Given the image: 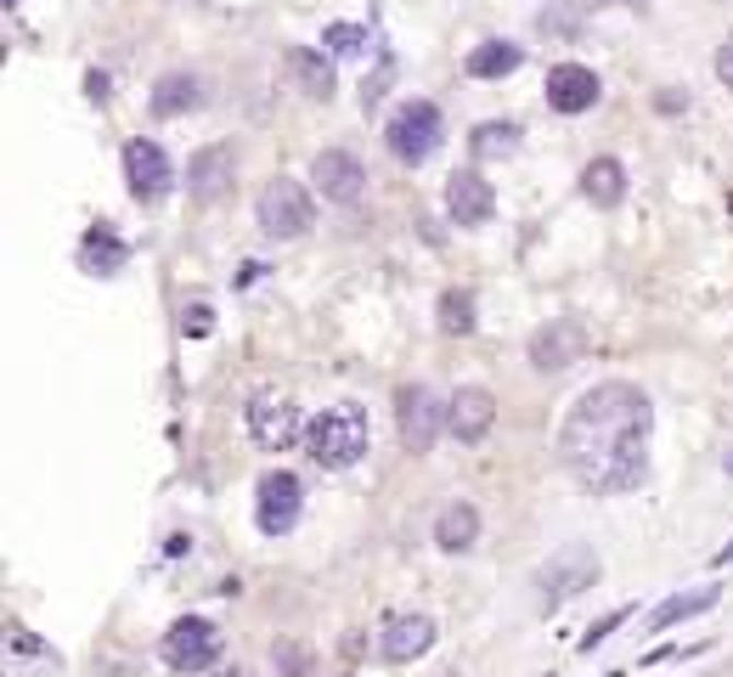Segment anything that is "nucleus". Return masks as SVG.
I'll return each instance as SVG.
<instances>
[{
  "instance_id": "nucleus-29",
  "label": "nucleus",
  "mask_w": 733,
  "mask_h": 677,
  "mask_svg": "<svg viewBox=\"0 0 733 677\" xmlns=\"http://www.w3.org/2000/svg\"><path fill=\"white\" fill-rule=\"evenodd\" d=\"M7 650L17 655V661H46V666H62V655L57 650H46V643L28 632V627H7Z\"/></svg>"
},
{
  "instance_id": "nucleus-7",
  "label": "nucleus",
  "mask_w": 733,
  "mask_h": 677,
  "mask_svg": "<svg viewBox=\"0 0 733 677\" xmlns=\"http://www.w3.org/2000/svg\"><path fill=\"white\" fill-rule=\"evenodd\" d=\"M446 406H452V401H441L429 384H401V395H395V435H401V447H407L412 458L429 452V447L441 440Z\"/></svg>"
},
{
  "instance_id": "nucleus-23",
  "label": "nucleus",
  "mask_w": 733,
  "mask_h": 677,
  "mask_svg": "<svg viewBox=\"0 0 733 677\" xmlns=\"http://www.w3.org/2000/svg\"><path fill=\"white\" fill-rule=\"evenodd\" d=\"M288 74L299 80V91H305L311 102H333V62L322 57V51H311V46H288Z\"/></svg>"
},
{
  "instance_id": "nucleus-34",
  "label": "nucleus",
  "mask_w": 733,
  "mask_h": 677,
  "mask_svg": "<svg viewBox=\"0 0 733 677\" xmlns=\"http://www.w3.org/2000/svg\"><path fill=\"white\" fill-rule=\"evenodd\" d=\"M717 80L733 91V46H717Z\"/></svg>"
},
{
  "instance_id": "nucleus-37",
  "label": "nucleus",
  "mask_w": 733,
  "mask_h": 677,
  "mask_svg": "<svg viewBox=\"0 0 733 677\" xmlns=\"http://www.w3.org/2000/svg\"><path fill=\"white\" fill-rule=\"evenodd\" d=\"M621 7H632V12H644V7H649V0H621Z\"/></svg>"
},
{
  "instance_id": "nucleus-8",
  "label": "nucleus",
  "mask_w": 733,
  "mask_h": 677,
  "mask_svg": "<svg viewBox=\"0 0 733 677\" xmlns=\"http://www.w3.org/2000/svg\"><path fill=\"white\" fill-rule=\"evenodd\" d=\"M305 514V486H299V474L288 468H265L260 486H254V525L260 536H288Z\"/></svg>"
},
{
  "instance_id": "nucleus-6",
  "label": "nucleus",
  "mask_w": 733,
  "mask_h": 677,
  "mask_svg": "<svg viewBox=\"0 0 733 677\" xmlns=\"http://www.w3.org/2000/svg\"><path fill=\"white\" fill-rule=\"evenodd\" d=\"M243 429H249V440H254L260 452H288L311 424L299 418V406H293L288 395H277V390H254L249 406H243Z\"/></svg>"
},
{
  "instance_id": "nucleus-4",
  "label": "nucleus",
  "mask_w": 733,
  "mask_h": 677,
  "mask_svg": "<svg viewBox=\"0 0 733 677\" xmlns=\"http://www.w3.org/2000/svg\"><path fill=\"white\" fill-rule=\"evenodd\" d=\"M254 221H260L265 237L288 244V237H305L311 231L316 203H311V192L299 187L293 176H272V181H265V192H260V203H254Z\"/></svg>"
},
{
  "instance_id": "nucleus-27",
  "label": "nucleus",
  "mask_w": 733,
  "mask_h": 677,
  "mask_svg": "<svg viewBox=\"0 0 733 677\" xmlns=\"http://www.w3.org/2000/svg\"><path fill=\"white\" fill-rule=\"evenodd\" d=\"M604 0H553V7L537 17L542 34H581V17H592Z\"/></svg>"
},
{
  "instance_id": "nucleus-28",
  "label": "nucleus",
  "mask_w": 733,
  "mask_h": 677,
  "mask_svg": "<svg viewBox=\"0 0 733 677\" xmlns=\"http://www.w3.org/2000/svg\"><path fill=\"white\" fill-rule=\"evenodd\" d=\"M322 46H327L333 57H361V51H366V28H361V23H327V28H322Z\"/></svg>"
},
{
  "instance_id": "nucleus-15",
  "label": "nucleus",
  "mask_w": 733,
  "mask_h": 677,
  "mask_svg": "<svg viewBox=\"0 0 733 677\" xmlns=\"http://www.w3.org/2000/svg\"><path fill=\"white\" fill-rule=\"evenodd\" d=\"M446 215L452 226H485L496 215V192L480 169H452L446 176Z\"/></svg>"
},
{
  "instance_id": "nucleus-3",
  "label": "nucleus",
  "mask_w": 733,
  "mask_h": 677,
  "mask_svg": "<svg viewBox=\"0 0 733 677\" xmlns=\"http://www.w3.org/2000/svg\"><path fill=\"white\" fill-rule=\"evenodd\" d=\"M441 142H446V124H441V108L429 96H412V102H401V108L389 114V124H384V147H389V158L395 164H429L441 153Z\"/></svg>"
},
{
  "instance_id": "nucleus-5",
  "label": "nucleus",
  "mask_w": 733,
  "mask_h": 677,
  "mask_svg": "<svg viewBox=\"0 0 733 677\" xmlns=\"http://www.w3.org/2000/svg\"><path fill=\"white\" fill-rule=\"evenodd\" d=\"M598 554L587 548V542H564L558 554H548V565L537 570V598H542V609H558V604H570V598H581L592 582H598Z\"/></svg>"
},
{
  "instance_id": "nucleus-25",
  "label": "nucleus",
  "mask_w": 733,
  "mask_h": 677,
  "mask_svg": "<svg viewBox=\"0 0 733 677\" xmlns=\"http://www.w3.org/2000/svg\"><path fill=\"white\" fill-rule=\"evenodd\" d=\"M469 153H474V158H514V153H519V124H508V119H485V124H474Z\"/></svg>"
},
{
  "instance_id": "nucleus-36",
  "label": "nucleus",
  "mask_w": 733,
  "mask_h": 677,
  "mask_svg": "<svg viewBox=\"0 0 733 677\" xmlns=\"http://www.w3.org/2000/svg\"><path fill=\"white\" fill-rule=\"evenodd\" d=\"M711 565H733V536H728V542H722V548L711 554Z\"/></svg>"
},
{
  "instance_id": "nucleus-9",
  "label": "nucleus",
  "mask_w": 733,
  "mask_h": 677,
  "mask_svg": "<svg viewBox=\"0 0 733 677\" xmlns=\"http://www.w3.org/2000/svg\"><path fill=\"white\" fill-rule=\"evenodd\" d=\"M220 650H226V638L204 616L170 621V632H164V643H158V655H164V666H170V672H209L220 661Z\"/></svg>"
},
{
  "instance_id": "nucleus-17",
  "label": "nucleus",
  "mask_w": 733,
  "mask_h": 677,
  "mask_svg": "<svg viewBox=\"0 0 733 677\" xmlns=\"http://www.w3.org/2000/svg\"><path fill=\"white\" fill-rule=\"evenodd\" d=\"M491 424H496V395L485 384H462L446 406V429L462 440V447H474V440L491 435Z\"/></svg>"
},
{
  "instance_id": "nucleus-38",
  "label": "nucleus",
  "mask_w": 733,
  "mask_h": 677,
  "mask_svg": "<svg viewBox=\"0 0 733 677\" xmlns=\"http://www.w3.org/2000/svg\"><path fill=\"white\" fill-rule=\"evenodd\" d=\"M220 677H249V672H243V666H226V672H220Z\"/></svg>"
},
{
  "instance_id": "nucleus-42",
  "label": "nucleus",
  "mask_w": 733,
  "mask_h": 677,
  "mask_svg": "<svg viewBox=\"0 0 733 677\" xmlns=\"http://www.w3.org/2000/svg\"><path fill=\"white\" fill-rule=\"evenodd\" d=\"M339 677H356V672H339Z\"/></svg>"
},
{
  "instance_id": "nucleus-11",
  "label": "nucleus",
  "mask_w": 733,
  "mask_h": 677,
  "mask_svg": "<svg viewBox=\"0 0 733 677\" xmlns=\"http://www.w3.org/2000/svg\"><path fill=\"white\" fill-rule=\"evenodd\" d=\"M581 356H587V322H576V317H548L530 333V367L537 372H564Z\"/></svg>"
},
{
  "instance_id": "nucleus-20",
  "label": "nucleus",
  "mask_w": 733,
  "mask_h": 677,
  "mask_svg": "<svg viewBox=\"0 0 733 677\" xmlns=\"http://www.w3.org/2000/svg\"><path fill=\"white\" fill-rule=\"evenodd\" d=\"M717 587H688V593H672V598H660L654 609H649V632H672V627H683V621H694V616H706V609H717Z\"/></svg>"
},
{
  "instance_id": "nucleus-19",
  "label": "nucleus",
  "mask_w": 733,
  "mask_h": 677,
  "mask_svg": "<svg viewBox=\"0 0 733 677\" xmlns=\"http://www.w3.org/2000/svg\"><path fill=\"white\" fill-rule=\"evenodd\" d=\"M581 198L592 203V210H621L626 203V164L621 158H592L587 169H581Z\"/></svg>"
},
{
  "instance_id": "nucleus-21",
  "label": "nucleus",
  "mask_w": 733,
  "mask_h": 677,
  "mask_svg": "<svg viewBox=\"0 0 733 677\" xmlns=\"http://www.w3.org/2000/svg\"><path fill=\"white\" fill-rule=\"evenodd\" d=\"M480 542V508L474 502H446L435 520V548L441 554H469Z\"/></svg>"
},
{
  "instance_id": "nucleus-35",
  "label": "nucleus",
  "mask_w": 733,
  "mask_h": 677,
  "mask_svg": "<svg viewBox=\"0 0 733 677\" xmlns=\"http://www.w3.org/2000/svg\"><path fill=\"white\" fill-rule=\"evenodd\" d=\"M164 554H170V559H181V554H192V536H187V531H176L170 542H164Z\"/></svg>"
},
{
  "instance_id": "nucleus-18",
  "label": "nucleus",
  "mask_w": 733,
  "mask_h": 677,
  "mask_svg": "<svg viewBox=\"0 0 733 677\" xmlns=\"http://www.w3.org/2000/svg\"><path fill=\"white\" fill-rule=\"evenodd\" d=\"M80 265L91 271V277H119V271L130 265V244L113 226H91L80 237Z\"/></svg>"
},
{
  "instance_id": "nucleus-32",
  "label": "nucleus",
  "mask_w": 733,
  "mask_h": 677,
  "mask_svg": "<svg viewBox=\"0 0 733 677\" xmlns=\"http://www.w3.org/2000/svg\"><path fill=\"white\" fill-rule=\"evenodd\" d=\"M215 328V311H209V305H187V311H181V333L187 339H204Z\"/></svg>"
},
{
  "instance_id": "nucleus-24",
  "label": "nucleus",
  "mask_w": 733,
  "mask_h": 677,
  "mask_svg": "<svg viewBox=\"0 0 733 677\" xmlns=\"http://www.w3.org/2000/svg\"><path fill=\"white\" fill-rule=\"evenodd\" d=\"M519 62H525V46H514V40H480L469 51V62H462V74H469V80H508Z\"/></svg>"
},
{
  "instance_id": "nucleus-10",
  "label": "nucleus",
  "mask_w": 733,
  "mask_h": 677,
  "mask_svg": "<svg viewBox=\"0 0 733 677\" xmlns=\"http://www.w3.org/2000/svg\"><path fill=\"white\" fill-rule=\"evenodd\" d=\"M124 187H130V198H136V203H158L164 192L176 187L170 153H164L158 142H147V135L124 142Z\"/></svg>"
},
{
  "instance_id": "nucleus-12",
  "label": "nucleus",
  "mask_w": 733,
  "mask_h": 677,
  "mask_svg": "<svg viewBox=\"0 0 733 677\" xmlns=\"http://www.w3.org/2000/svg\"><path fill=\"white\" fill-rule=\"evenodd\" d=\"M435 638H441V627L429 616H418V609H395V616H384V627H378V655L389 666H412V661H423L429 650H435Z\"/></svg>"
},
{
  "instance_id": "nucleus-2",
  "label": "nucleus",
  "mask_w": 733,
  "mask_h": 677,
  "mask_svg": "<svg viewBox=\"0 0 733 677\" xmlns=\"http://www.w3.org/2000/svg\"><path fill=\"white\" fill-rule=\"evenodd\" d=\"M305 447L322 468H350L366 458V447H373V424H366L361 406H327V413L305 429Z\"/></svg>"
},
{
  "instance_id": "nucleus-33",
  "label": "nucleus",
  "mask_w": 733,
  "mask_h": 677,
  "mask_svg": "<svg viewBox=\"0 0 733 677\" xmlns=\"http://www.w3.org/2000/svg\"><path fill=\"white\" fill-rule=\"evenodd\" d=\"M85 96L96 102V108L108 102V74H103V68H91V74H85Z\"/></svg>"
},
{
  "instance_id": "nucleus-26",
  "label": "nucleus",
  "mask_w": 733,
  "mask_h": 677,
  "mask_svg": "<svg viewBox=\"0 0 733 677\" xmlns=\"http://www.w3.org/2000/svg\"><path fill=\"white\" fill-rule=\"evenodd\" d=\"M474 328H480V317H474V294H469V288H446V294H441V333L469 339Z\"/></svg>"
},
{
  "instance_id": "nucleus-43",
  "label": "nucleus",
  "mask_w": 733,
  "mask_h": 677,
  "mask_svg": "<svg viewBox=\"0 0 733 677\" xmlns=\"http://www.w3.org/2000/svg\"><path fill=\"white\" fill-rule=\"evenodd\" d=\"M7 7H12V0H7Z\"/></svg>"
},
{
  "instance_id": "nucleus-22",
  "label": "nucleus",
  "mask_w": 733,
  "mask_h": 677,
  "mask_svg": "<svg viewBox=\"0 0 733 677\" xmlns=\"http://www.w3.org/2000/svg\"><path fill=\"white\" fill-rule=\"evenodd\" d=\"M197 102H204V85H197V74H164L158 85H153V96H147V108H153V119H181V114H192Z\"/></svg>"
},
{
  "instance_id": "nucleus-30",
  "label": "nucleus",
  "mask_w": 733,
  "mask_h": 677,
  "mask_svg": "<svg viewBox=\"0 0 733 677\" xmlns=\"http://www.w3.org/2000/svg\"><path fill=\"white\" fill-rule=\"evenodd\" d=\"M621 621H632V604L610 609V616H604V621H592V627L581 632V643H576V650H581V655H592V650H604V643H610V638L621 632Z\"/></svg>"
},
{
  "instance_id": "nucleus-31",
  "label": "nucleus",
  "mask_w": 733,
  "mask_h": 677,
  "mask_svg": "<svg viewBox=\"0 0 733 677\" xmlns=\"http://www.w3.org/2000/svg\"><path fill=\"white\" fill-rule=\"evenodd\" d=\"M389 80H395V57L384 51V57H378V68H373V80H361V108H378L384 91H389Z\"/></svg>"
},
{
  "instance_id": "nucleus-16",
  "label": "nucleus",
  "mask_w": 733,
  "mask_h": 677,
  "mask_svg": "<svg viewBox=\"0 0 733 677\" xmlns=\"http://www.w3.org/2000/svg\"><path fill=\"white\" fill-rule=\"evenodd\" d=\"M598 96H604V85H598V74L587 62H558V68H548V108L553 114H587V108H598Z\"/></svg>"
},
{
  "instance_id": "nucleus-39",
  "label": "nucleus",
  "mask_w": 733,
  "mask_h": 677,
  "mask_svg": "<svg viewBox=\"0 0 733 677\" xmlns=\"http://www.w3.org/2000/svg\"><path fill=\"white\" fill-rule=\"evenodd\" d=\"M722 468H728V474H733V452H728V458H722Z\"/></svg>"
},
{
  "instance_id": "nucleus-1",
  "label": "nucleus",
  "mask_w": 733,
  "mask_h": 677,
  "mask_svg": "<svg viewBox=\"0 0 733 677\" xmlns=\"http://www.w3.org/2000/svg\"><path fill=\"white\" fill-rule=\"evenodd\" d=\"M649 435H654V401L626 379H604L581 390L576 406L564 413L558 463L592 497L638 491L649 480Z\"/></svg>"
},
{
  "instance_id": "nucleus-14",
  "label": "nucleus",
  "mask_w": 733,
  "mask_h": 677,
  "mask_svg": "<svg viewBox=\"0 0 733 677\" xmlns=\"http://www.w3.org/2000/svg\"><path fill=\"white\" fill-rule=\"evenodd\" d=\"M231 176H238V158H231L226 142H209L187 158V198L192 203H220L231 192Z\"/></svg>"
},
{
  "instance_id": "nucleus-40",
  "label": "nucleus",
  "mask_w": 733,
  "mask_h": 677,
  "mask_svg": "<svg viewBox=\"0 0 733 677\" xmlns=\"http://www.w3.org/2000/svg\"><path fill=\"white\" fill-rule=\"evenodd\" d=\"M728 210H733V192H728Z\"/></svg>"
},
{
  "instance_id": "nucleus-13",
  "label": "nucleus",
  "mask_w": 733,
  "mask_h": 677,
  "mask_svg": "<svg viewBox=\"0 0 733 677\" xmlns=\"http://www.w3.org/2000/svg\"><path fill=\"white\" fill-rule=\"evenodd\" d=\"M311 181H316V192L327 203H345V210H350V203H361V192H366V169H361L356 153L327 147V153L311 158Z\"/></svg>"
},
{
  "instance_id": "nucleus-41",
  "label": "nucleus",
  "mask_w": 733,
  "mask_h": 677,
  "mask_svg": "<svg viewBox=\"0 0 733 677\" xmlns=\"http://www.w3.org/2000/svg\"><path fill=\"white\" fill-rule=\"evenodd\" d=\"M610 677H626V672H610Z\"/></svg>"
}]
</instances>
